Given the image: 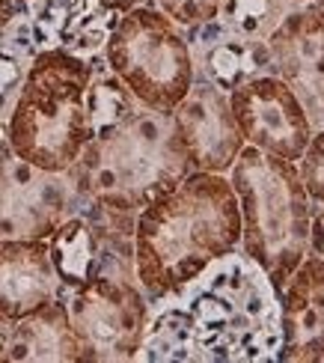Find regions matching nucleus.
<instances>
[{
	"instance_id": "nucleus-18",
	"label": "nucleus",
	"mask_w": 324,
	"mask_h": 363,
	"mask_svg": "<svg viewBox=\"0 0 324 363\" xmlns=\"http://www.w3.org/2000/svg\"><path fill=\"white\" fill-rule=\"evenodd\" d=\"M291 9L289 0H220L218 18L247 39L265 42Z\"/></svg>"
},
{
	"instance_id": "nucleus-10",
	"label": "nucleus",
	"mask_w": 324,
	"mask_h": 363,
	"mask_svg": "<svg viewBox=\"0 0 324 363\" xmlns=\"http://www.w3.org/2000/svg\"><path fill=\"white\" fill-rule=\"evenodd\" d=\"M169 113H173L191 167L203 173H229L244 146V138L233 116L226 89L194 78L191 89Z\"/></svg>"
},
{
	"instance_id": "nucleus-29",
	"label": "nucleus",
	"mask_w": 324,
	"mask_h": 363,
	"mask_svg": "<svg viewBox=\"0 0 324 363\" xmlns=\"http://www.w3.org/2000/svg\"><path fill=\"white\" fill-rule=\"evenodd\" d=\"M18 4H30V0H18Z\"/></svg>"
},
{
	"instance_id": "nucleus-28",
	"label": "nucleus",
	"mask_w": 324,
	"mask_h": 363,
	"mask_svg": "<svg viewBox=\"0 0 324 363\" xmlns=\"http://www.w3.org/2000/svg\"><path fill=\"white\" fill-rule=\"evenodd\" d=\"M289 4H295V6H306V4H313V0H289Z\"/></svg>"
},
{
	"instance_id": "nucleus-3",
	"label": "nucleus",
	"mask_w": 324,
	"mask_h": 363,
	"mask_svg": "<svg viewBox=\"0 0 324 363\" xmlns=\"http://www.w3.org/2000/svg\"><path fill=\"white\" fill-rule=\"evenodd\" d=\"M194 167L181 146L173 113L137 108L125 123L89 138L69 173L84 203L137 218L152 200L181 182Z\"/></svg>"
},
{
	"instance_id": "nucleus-16",
	"label": "nucleus",
	"mask_w": 324,
	"mask_h": 363,
	"mask_svg": "<svg viewBox=\"0 0 324 363\" xmlns=\"http://www.w3.org/2000/svg\"><path fill=\"white\" fill-rule=\"evenodd\" d=\"M84 363L78 334L72 328L66 298L48 301L15 319L0 363Z\"/></svg>"
},
{
	"instance_id": "nucleus-17",
	"label": "nucleus",
	"mask_w": 324,
	"mask_h": 363,
	"mask_svg": "<svg viewBox=\"0 0 324 363\" xmlns=\"http://www.w3.org/2000/svg\"><path fill=\"white\" fill-rule=\"evenodd\" d=\"M137 108H140V101L131 96V89L104 66L101 57H92V78L86 86L89 138H99V134H107L119 123H125Z\"/></svg>"
},
{
	"instance_id": "nucleus-27",
	"label": "nucleus",
	"mask_w": 324,
	"mask_h": 363,
	"mask_svg": "<svg viewBox=\"0 0 324 363\" xmlns=\"http://www.w3.org/2000/svg\"><path fill=\"white\" fill-rule=\"evenodd\" d=\"M310 6H313V9L318 12V18L324 21V0H313V4H310Z\"/></svg>"
},
{
	"instance_id": "nucleus-11",
	"label": "nucleus",
	"mask_w": 324,
	"mask_h": 363,
	"mask_svg": "<svg viewBox=\"0 0 324 363\" xmlns=\"http://www.w3.org/2000/svg\"><path fill=\"white\" fill-rule=\"evenodd\" d=\"M274 74L295 89L313 128H324V21L306 4L295 6L268 36Z\"/></svg>"
},
{
	"instance_id": "nucleus-26",
	"label": "nucleus",
	"mask_w": 324,
	"mask_h": 363,
	"mask_svg": "<svg viewBox=\"0 0 324 363\" xmlns=\"http://www.w3.org/2000/svg\"><path fill=\"white\" fill-rule=\"evenodd\" d=\"M107 4H111L119 15L125 12V9H131V6H137V4H146V0H107Z\"/></svg>"
},
{
	"instance_id": "nucleus-6",
	"label": "nucleus",
	"mask_w": 324,
	"mask_h": 363,
	"mask_svg": "<svg viewBox=\"0 0 324 363\" xmlns=\"http://www.w3.org/2000/svg\"><path fill=\"white\" fill-rule=\"evenodd\" d=\"M101 60L131 96L152 111H173L194 84L188 36L152 0L119 15Z\"/></svg>"
},
{
	"instance_id": "nucleus-7",
	"label": "nucleus",
	"mask_w": 324,
	"mask_h": 363,
	"mask_svg": "<svg viewBox=\"0 0 324 363\" xmlns=\"http://www.w3.org/2000/svg\"><path fill=\"white\" fill-rule=\"evenodd\" d=\"M66 310L78 334L84 363L137 360L152 319V301L137 277L96 274L66 292Z\"/></svg>"
},
{
	"instance_id": "nucleus-2",
	"label": "nucleus",
	"mask_w": 324,
	"mask_h": 363,
	"mask_svg": "<svg viewBox=\"0 0 324 363\" xmlns=\"http://www.w3.org/2000/svg\"><path fill=\"white\" fill-rule=\"evenodd\" d=\"M169 301L184 313L196 360L262 363L280 354V292L241 247Z\"/></svg>"
},
{
	"instance_id": "nucleus-21",
	"label": "nucleus",
	"mask_w": 324,
	"mask_h": 363,
	"mask_svg": "<svg viewBox=\"0 0 324 363\" xmlns=\"http://www.w3.org/2000/svg\"><path fill=\"white\" fill-rule=\"evenodd\" d=\"M169 21H176L181 30L199 27L211 18H218L220 0H152Z\"/></svg>"
},
{
	"instance_id": "nucleus-5",
	"label": "nucleus",
	"mask_w": 324,
	"mask_h": 363,
	"mask_svg": "<svg viewBox=\"0 0 324 363\" xmlns=\"http://www.w3.org/2000/svg\"><path fill=\"white\" fill-rule=\"evenodd\" d=\"M226 176L238 196L241 250L280 292L289 274L310 253L313 203L301 185L295 161L244 143Z\"/></svg>"
},
{
	"instance_id": "nucleus-12",
	"label": "nucleus",
	"mask_w": 324,
	"mask_h": 363,
	"mask_svg": "<svg viewBox=\"0 0 324 363\" xmlns=\"http://www.w3.org/2000/svg\"><path fill=\"white\" fill-rule=\"evenodd\" d=\"M119 18L107 0H30L24 24L36 54L63 48L78 57H101L104 42Z\"/></svg>"
},
{
	"instance_id": "nucleus-15",
	"label": "nucleus",
	"mask_w": 324,
	"mask_h": 363,
	"mask_svg": "<svg viewBox=\"0 0 324 363\" xmlns=\"http://www.w3.org/2000/svg\"><path fill=\"white\" fill-rule=\"evenodd\" d=\"M57 298H66V289L54 271L48 241L0 238V313L15 322Z\"/></svg>"
},
{
	"instance_id": "nucleus-19",
	"label": "nucleus",
	"mask_w": 324,
	"mask_h": 363,
	"mask_svg": "<svg viewBox=\"0 0 324 363\" xmlns=\"http://www.w3.org/2000/svg\"><path fill=\"white\" fill-rule=\"evenodd\" d=\"M30 60H33V51L18 36L9 33V30L0 33V119L9 116Z\"/></svg>"
},
{
	"instance_id": "nucleus-8",
	"label": "nucleus",
	"mask_w": 324,
	"mask_h": 363,
	"mask_svg": "<svg viewBox=\"0 0 324 363\" xmlns=\"http://www.w3.org/2000/svg\"><path fill=\"white\" fill-rule=\"evenodd\" d=\"M81 211L69 170H42L18 155L0 164V238H48Z\"/></svg>"
},
{
	"instance_id": "nucleus-23",
	"label": "nucleus",
	"mask_w": 324,
	"mask_h": 363,
	"mask_svg": "<svg viewBox=\"0 0 324 363\" xmlns=\"http://www.w3.org/2000/svg\"><path fill=\"white\" fill-rule=\"evenodd\" d=\"M21 12H24V4H18V0H0V33H6Z\"/></svg>"
},
{
	"instance_id": "nucleus-1",
	"label": "nucleus",
	"mask_w": 324,
	"mask_h": 363,
	"mask_svg": "<svg viewBox=\"0 0 324 363\" xmlns=\"http://www.w3.org/2000/svg\"><path fill=\"white\" fill-rule=\"evenodd\" d=\"M134 277L152 304L181 295L241 247V211L226 173L191 170L134 218Z\"/></svg>"
},
{
	"instance_id": "nucleus-20",
	"label": "nucleus",
	"mask_w": 324,
	"mask_h": 363,
	"mask_svg": "<svg viewBox=\"0 0 324 363\" xmlns=\"http://www.w3.org/2000/svg\"><path fill=\"white\" fill-rule=\"evenodd\" d=\"M295 167L313 208H324V128L313 131V138L301 152V158L295 161Z\"/></svg>"
},
{
	"instance_id": "nucleus-4",
	"label": "nucleus",
	"mask_w": 324,
	"mask_h": 363,
	"mask_svg": "<svg viewBox=\"0 0 324 363\" xmlns=\"http://www.w3.org/2000/svg\"><path fill=\"white\" fill-rule=\"evenodd\" d=\"M89 78L92 60L63 48L39 51L30 60L6 116L12 152L42 170H69L89 140Z\"/></svg>"
},
{
	"instance_id": "nucleus-9",
	"label": "nucleus",
	"mask_w": 324,
	"mask_h": 363,
	"mask_svg": "<svg viewBox=\"0 0 324 363\" xmlns=\"http://www.w3.org/2000/svg\"><path fill=\"white\" fill-rule=\"evenodd\" d=\"M229 104L244 143L283 161H298L315 131L295 89L274 72L229 89Z\"/></svg>"
},
{
	"instance_id": "nucleus-13",
	"label": "nucleus",
	"mask_w": 324,
	"mask_h": 363,
	"mask_svg": "<svg viewBox=\"0 0 324 363\" xmlns=\"http://www.w3.org/2000/svg\"><path fill=\"white\" fill-rule=\"evenodd\" d=\"M283 363H324V259L306 253L280 289Z\"/></svg>"
},
{
	"instance_id": "nucleus-25",
	"label": "nucleus",
	"mask_w": 324,
	"mask_h": 363,
	"mask_svg": "<svg viewBox=\"0 0 324 363\" xmlns=\"http://www.w3.org/2000/svg\"><path fill=\"white\" fill-rule=\"evenodd\" d=\"M9 328H12V322L0 313V357H4V345H6V337H9Z\"/></svg>"
},
{
	"instance_id": "nucleus-22",
	"label": "nucleus",
	"mask_w": 324,
	"mask_h": 363,
	"mask_svg": "<svg viewBox=\"0 0 324 363\" xmlns=\"http://www.w3.org/2000/svg\"><path fill=\"white\" fill-rule=\"evenodd\" d=\"M310 253L324 259V208H313V223H310Z\"/></svg>"
},
{
	"instance_id": "nucleus-24",
	"label": "nucleus",
	"mask_w": 324,
	"mask_h": 363,
	"mask_svg": "<svg viewBox=\"0 0 324 363\" xmlns=\"http://www.w3.org/2000/svg\"><path fill=\"white\" fill-rule=\"evenodd\" d=\"M12 143H9V131H6V119H0V164H6L12 158Z\"/></svg>"
},
{
	"instance_id": "nucleus-14",
	"label": "nucleus",
	"mask_w": 324,
	"mask_h": 363,
	"mask_svg": "<svg viewBox=\"0 0 324 363\" xmlns=\"http://www.w3.org/2000/svg\"><path fill=\"white\" fill-rule=\"evenodd\" d=\"M184 36H188V48L194 60V78H203L226 89V93L238 84L256 78V74L274 72L268 39H247L235 30H229L220 18L184 30Z\"/></svg>"
}]
</instances>
